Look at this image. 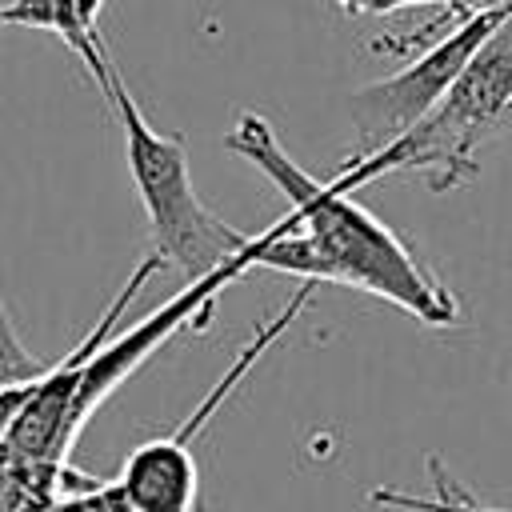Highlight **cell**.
I'll return each mask as SVG.
<instances>
[{"instance_id": "cell-7", "label": "cell", "mask_w": 512, "mask_h": 512, "mask_svg": "<svg viewBox=\"0 0 512 512\" xmlns=\"http://www.w3.org/2000/svg\"><path fill=\"white\" fill-rule=\"evenodd\" d=\"M104 0H0V28H36L64 40V48L88 68L96 88L112 72V52L96 24Z\"/></svg>"}, {"instance_id": "cell-4", "label": "cell", "mask_w": 512, "mask_h": 512, "mask_svg": "<svg viewBox=\"0 0 512 512\" xmlns=\"http://www.w3.org/2000/svg\"><path fill=\"white\" fill-rule=\"evenodd\" d=\"M504 20H512V12H492L480 20H468L456 32H448L444 40H436L432 48H424L420 56H412L396 76L356 88L348 96V116L356 128L352 156H372V152L388 148L392 140H400L408 128H416L444 100V92L456 84V76L468 68V60L484 48V40Z\"/></svg>"}, {"instance_id": "cell-5", "label": "cell", "mask_w": 512, "mask_h": 512, "mask_svg": "<svg viewBox=\"0 0 512 512\" xmlns=\"http://www.w3.org/2000/svg\"><path fill=\"white\" fill-rule=\"evenodd\" d=\"M156 268H164V264H160V256L148 252V256L132 268V276L120 284V292L112 296V304L104 308V316L96 320V328H92L60 364H52V368L32 384V392H28L24 408L16 412V420H12V428H8V436H4V444H0V452L20 456V460L68 464V452H72V444H76V432H72V396H76L80 368H84V360L116 332L120 316L128 312V304L140 296V288L152 280Z\"/></svg>"}, {"instance_id": "cell-1", "label": "cell", "mask_w": 512, "mask_h": 512, "mask_svg": "<svg viewBox=\"0 0 512 512\" xmlns=\"http://www.w3.org/2000/svg\"><path fill=\"white\" fill-rule=\"evenodd\" d=\"M224 148L248 160L288 200V212L312 248L316 284L324 280L360 288L432 328H452L464 320L452 288L408 248V240L360 208L352 192H340L332 180L304 172L260 112H240L224 136Z\"/></svg>"}, {"instance_id": "cell-8", "label": "cell", "mask_w": 512, "mask_h": 512, "mask_svg": "<svg viewBox=\"0 0 512 512\" xmlns=\"http://www.w3.org/2000/svg\"><path fill=\"white\" fill-rule=\"evenodd\" d=\"M92 480L96 476H84L72 464H44L0 452V512H52L68 492L88 488Z\"/></svg>"}, {"instance_id": "cell-6", "label": "cell", "mask_w": 512, "mask_h": 512, "mask_svg": "<svg viewBox=\"0 0 512 512\" xmlns=\"http://www.w3.org/2000/svg\"><path fill=\"white\" fill-rule=\"evenodd\" d=\"M124 500L132 512H200V472L192 444L180 440L176 432L140 440L116 476Z\"/></svg>"}, {"instance_id": "cell-10", "label": "cell", "mask_w": 512, "mask_h": 512, "mask_svg": "<svg viewBox=\"0 0 512 512\" xmlns=\"http://www.w3.org/2000/svg\"><path fill=\"white\" fill-rule=\"evenodd\" d=\"M424 4H448V0H336V8L344 16H388L400 8H424Z\"/></svg>"}, {"instance_id": "cell-11", "label": "cell", "mask_w": 512, "mask_h": 512, "mask_svg": "<svg viewBox=\"0 0 512 512\" xmlns=\"http://www.w3.org/2000/svg\"><path fill=\"white\" fill-rule=\"evenodd\" d=\"M28 392H32V384H24V388H4V392H0V444H4V436H8V428H12V420H16V412L24 408Z\"/></svg>"}, {"instance_id": "cell-3", "label": "cell", "mask_w": 512, "mask_h": 512, "mask_svg": "<svg viewBox=\"0 0 512 512\" xmlns=\"http://www.w3.org/2000/svg\"><path fill=\"white\" fill-rule=\"evenodd\" d=\"M100 96L116 112L120 132H124V160H128L132 188L144 204L152 256H160V264L176 268L184 276V284H196V280L212 276L216 268H224L232 256H240L252 244V232L224 224L196 196L184 136L160 132L148 124V116L140 112L128 80L120 76L116 64H112Z\"/></svg>"}, {"instance_id": "cell-9", "label": "cell", "mask_w": 512, "mask_h": 512, "mask_svg": "<svg viewBox=\"0 0 512 512\" xmlns=\"http://www.w3.org/2000/svg\"><path fill=\"white\" fill-rule=\"evenodd\" d=\"M52 512H132L116 480H92L88 488L68 492Z\"/></svg>"}, {"instance_id": "cell-2", "label": "cell", "mask_w": 512, "mask_h": 512, "mask_svg": "<svg viewBox=\"0 0 512 512\" xmlns=\"http://www.w3.org/2000/svg\"><path fill=\"white\" fill-rule=\"evenodd\" d=\"M504 128H512V20L484 40L444 100L416 128L372 156H348L332 184L340 192H356L380 176L420 172L432 192H452L476 180L480 148Z\"/></svg>"}]
</instances>
